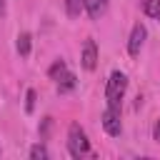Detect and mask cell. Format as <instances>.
Here are the masks:
<instances>
[{"label": "cell", "mask_w": 160, "mask_h": 160, "mask_svg": "<svg viewBox=\"0 0 160 160\" xmlns=\"http://www.w3.org/2000/svg\"><path fill=\"white\" fill-rule=\"evenodd\" d=\"M82 8H85V0H65V12H68V18H78Z\"/></svg>", "instance_id": "9"}, {"label": "cell", "mask_w": 160, "mask_h": 160, "mask_svg": "<svg viewBox=\"0 0 160 160\" xmlns=\"http://www.w3.org/2000/svg\"><path fill=\"white\" fill-rule=\"evenodd\" d=\"M80 62H82L85 70H95V65H98V45H95V40H85Z\"/></svg>", "instance_id": "5"}, {"label": "cell", "mask_w": 160, "mask_h": 160, "mask_svg": "<svg viewBox=\"0 0 160 160\" xmlns=\"http://www.w3.org/2000/svg\"><path fill=\"white\" fill-rule=\"evenodd\" d=\"M30 158H32V160H45V158H48L45 145H40V142H38V145H32V148H30Z\"/></svg>", "instance_id": "12"}, {"label": "cell", "mask_w": 160, "mask_h": 160, "mask_svg": "<svg viewBox=\"0 0 160 160\" xmlns=\"http://www.w3.org/2000/svg\"><path fill=\"white\" fill-rule=\"evenodd\" d=\"M75 88V75L72 72H65L60 80H58V90L60 92H68V90H72Z\"/></svg>", "instance_id": "11"}, {"label": "cell", "mask_w": 160, "mask_h": 160, "mask_svg": "<svg viewBox=\"0 0 160 160\" xmlns=\"http://www.w3.org/2000/svg\"><path fill=\"white\" fill-rule=\"evenodd\" d=\"M68 150H70L72 158H80L90 150V140H88V135L82 132V128L78 122H72L70 130H68Z\"/></svg>", "instance_id": "2"}, {"label": "cell", "mask_w": 160, "mask_h": 160, "mask_svg": "<svg viewBox=\"0 0 160 160\" xmlns=\"http://www.w3.org/2000/svg\"><path fill=\"white\" fill-rule=\"evenodd\" d=\"M125 90H128V78H125V72H120V70L110 72V78H108V88H105V100H108V105L120 108Z\"/></svg>", "instance_id": "1"}, {"label": "cell", "mask_w": 160, "mask_h": 160, "mask_svg": "<svg viewBox=\"0 0 160 160\" xmlns=\"http://www.w3.org/2000/svg\"><path fill=\"white\" fill-rule=\"evenodd\" d=\"M102 128H105V132H108V135L120 138V132H122L120 108H112V105H108V108H105V112H102Z\"/></svg>", "instance_id": "3"}, {"label": "cell", "mask_w": 160, "mask_h": 160, "mask_svg": "<svg viewBox=\"0 0 160 160\" xmlns=\"http://www.w3.org/2000/svg\"><path fill=\"white\" fill-rule=\"evenodd\" d=\"M65 72H68V68H65V60H55V62L50 65V70H48L50 80H60Z\"/></svg>", "instance_id": "8"}, {"label": "cell", "mask_w": 160, "mask_h": 160, "mask_svg": "<svg viewBox=\"0 0 160 160\" xmlns=\"http://www.w3.org/2000/svg\"><path fill=\"white\" fill-rule=\"evenodd\" d=\"M18 52H20L22 58L30 55V35H28V32H20V35H18Z\"/></svg>", "instance_id": "10"}, {"label": "cell", "mask_w": 160, "mask_h": 160, "mask_svg": "<svg viewBox=\"0 0 160 160\" xmlns=\"http://www.w3.org/2000/svg\"><path fill=\"white\" fill-rule=\"evenodd\" d=\"M5 12V0H0V15Z\"/></svg>", "instance_id": "15"}, {"label": "cell", "mask_w": 160, "mask_h": 160, "mask_svg": "<svg viewBox=\"0 0 160 160\" xmlns=\"http://www.w3.org/2000/svg\"><path fill=\"white\" fill-rule=\"evenodd\" d=\"M152 135H155V140H158V142H160V120H158V122H155V130H152Z\"/></svg>", "instance_id": "14"}, {"label": "cell", "mask_w": 160, "mask_h": 160, "mask_svg": "<svg viewBox=\"0 0 160 160\" xmlns=\"http://www.w3.org/2000/svg\"><path fill=\"white\" fill-rule=\"evenodd\" d=\"M142 12L160 20V0H142Z\"/></svg>", "instance_id": "7"}, {"label": "cell", "mask_w": 160, "mask_h": 160, "mask_svg": "<svg viewBox=\"0 0 160 160\" xmlns=\"http://www.w3.org/2000/svg\"><path fill=\"white\" fill-rule=\"evenodd\" d=\"M35 98H38L35 90H28L25 92V112H32L35 110Z\"/></svg>", "instance_id": "13"}, {"label": "cell", "mask_w": 160, "mask_h": 160, "mask_svg": "<svg viewBox=\"0 0 160 160\" xmlns=\"http://www.w3.org/2000/svg\"><path fill=\"white\" fill-rule=\"evenodd\" d=\"M145 38H148L145 25H142V22H135V25H132V32H130V40H128V52H130L132 58L140 55V48H142Z\"/></svg>", "instance_id": "4"}, {"label": "cell", "mask_w": 160, "mask_h": 160, "mask_svg": "<svg viewBox=\"0 0 160 160\" xmlns=\"http://www.w3.org/2000/svg\"><path fill=\"white\" fill-rule=\"evenodd\" d=\"M105 8H108V0H85V10H88V15L92 20H100Z\"/></svg>", "instance_id": "6"}]
</instances>
